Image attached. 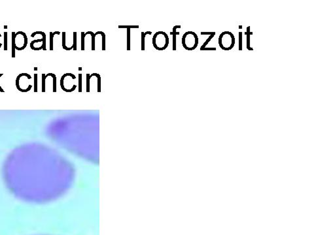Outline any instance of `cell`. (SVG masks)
Here are the masks:
<instances>
[{
	"mask_svg": "<svg viewBox=\"0 0 314 235\" xmlns=\"http://www.w3.org/2000/svg\"><path fill=\"white\" fill-rule=\"evenodd\" d=\"M35 70H37V67H35Z\"/></svg>",
	"mask_w": 314,
	"mask_h": 235,
	"instance_id": "484cf974",
	"label": "cell"
},
{
	"mask_svg": "<svg viewBox=\"0 0 314 235\" xmlns=\"http://www.w3.org/2000/svg\"><path fill=\"white\" fill-rule=\"evenodd\" d=\"M1 174L7 189L16 199L46 204L56 201L70 189L75 170L69 161L53 151L27 146L6 157Z\"/></svg>",
	"mask_w": 314,
	"mask_h": 235,
	"instance_id": "6da1fadb",
	"label": "cell"
},
{
	"mask_svg": "<svg viewBox=\"0 0 314 235\" xmlns=\"http://www.w3.org/2000/svg\"><path fill=\"white\" fill-rule=\"evenodd\" d=\"M201 35H209V37H208V39H206V41L204 42V43L202 44V46L200 47V50L202 51L204 48H206V46L207 44H208L209 43V42H210L211 39H212L213 38V37L215 36V32H211V31H208V32H201Z\"/></svg>",
	"mask_w": 314,
	"mask_h": 235,
	"instance_id": "8fae6325",
	"label": "cell"
},
{
	"mask_svg": "<svg viewBox=\"0 0 314 235\" xmlns=\"http://www.w3.org/2000/svg\"><path fill=\"white\" fill-rule=\"evenodd\" d=\"M253 34V32L250 31V26H248L247 28V31H245V35L247 37V48L249 50H253V48H251L250 46V36Z\"/></svg>",
	"mask_w": 314,
	"mask_h": 235,
	"instance_id": "4fadbf2b",
	"label": "cell"
},
{
	"mask_svg": "<svg viewBox=\"0 0 314 235\" xmlns=\"http://www.w3.org/2000/svg\"><path fill=\"white\" fill-rule=\"evenodd\" d=\"M28 44L26 34L22 31H19L15 34L16 50H22L26 48Z\"/></svg>",
	"mask_w": 314,
	"mask_h": 235,
	"instance_id": "9c48e42d",
	"label": "cell"
},
{
	"mask_svg": "<svg viewBox=\"0 0 314 235\" xmlns=\"http://www.w3.org/2000/svg\"><path fill=\"white\" fill-rule=\"evenodd\" d=\"M81 50H94V33L93 32H81Z\"/></svg>",
	"mask_w": 314,
	"mask_h": 235,
	"instance_id": "52a82bcc",
	"label": "cell"
},
{
	"mask_svg": "<svg viewBox=\"0 0 314 235\" xmlns=\"http://www.w3.org/2000/svg\"><path fill=\"white\" fill-rule=\"evenodd\" d=\"M153 44L156 50H165L169 44L168 35L164 31H157L153 37Z\"/></svg>",
	"mask_w": 314,
	"mask_h": 235,
	"instance_id": "5b68a950",
	"label": "cell"
},
{
	"mask_svg": "<svg viewBox=\"0 0 314 235\" xmlns=\"http://www.w3.org/2000/svg\"><path fill=\"white\" fill-rule=\"evenodd\" d=\"M37 91V74H34V92Z\"/></svg>",
	"mask_w": 314,
	"mask_h": 235,
	"instance_id": "ffe728a7",
	"label": "cell"
},
{
	"mask_svg": "<svg viewBox=\"0 0 314 235\" xmlns=\"http://www.w3.org/2000/svg\"><path fill=\"white\" fill-rule=\"evenodd\" d=\"M45 74H42V91L43 92H45Z\"/></svg>",
	"mask_w": 314,
	"mask_h": 235,
	"instance_id": "e0dca14e",
	"label": "cell"
},
{
	"mask_svg": "<svg viewBox=\"0 0 314 235\" xmlns=\"http://www.w3.org/2000/svg\"><path fill=\"white\" fill-rule=\"evenodd\" d=\"M198 37L193 31H186L182 37V44L183 48L187 50H193L198 44Z\"/></svg>",
	"mask_w": 314,
	"mask_h": 235,
	"instance_id": "277c9868",
	"label": "cell"
},
{
	"mask_svg": "<svg viewBox=\"0 0 314 235\" xmlns=\"http://www.w3.org/2000/svg\"><path fill=\"white\" fill-rule=\"evenodd\" d=\"M239 50H242V32H239Z\"/></svg>",
	"mask_w": 314,
	"mask_h": 235,
	"instance_id": "ac0fdd59",
	"label": "cell"
},
{
	"mask_svg": "<svg viewBox=\"0 0 314 235\" xmlns=\"http://www.w3.org/2000/svg\"><path fill=\"white\" fill-rule=\"evenodd\" d=\"M151 31L141 32V50H145V39L147 35H151Z\"/></svg>",
	"mask_w": 314,
	"mask_h": 235,
	"instance_id": "9a60e30c",
	"label": "cell"
},
{
	"mask_svg": "<svg viewBox=\"0 0 314 235\" xmlns=\"http://www.w3.org/2000/svg\"><path fill=\"white\" fill-rule=\"evenodd\" d=\"M4 50H7V32H4Z\"/></svg>",
	"mask_w": 314,
	"mask_h": 235,
	"instance_id": "d6986e66",
	"label": "cell"
},
{
	"mask_svg": "<svg viewBox=\"0 0 314 235\" xmlns=\"http://www.w3.org/2000/svg\"><path fill=\"white\" fill-rule=\"evenodd\" d=\"M119 28L127 29V50H130V29L138 28L139 26H119Z\"/></svg>",
	"mask_w": 314,
	"mask_h": 235,
	"instance_id": "30bf717a",
	"label": "cell"
},
{
	"mask_svg": "<svg viewBox=\"0 0 314 235\" xmlns=\"http://www.w3.org/2000/svg\"><path fill=\"white\" fill-rule=\"evenodd\" d=\"M76 76L72 73H66L60 79L61 88L66 92H71L77 88Z\"/></svg>",
	"mask_w": 314,
	"mask_h": 235,
	"instance_id": "8992f818",
	"label": "cell"
},
{
	"mask_svg": "<svg viewBox=\"0 0 314 235\" xmlns=\"http://www.w3.org/2000/svg\"><path fill=\"white\" fill-rule=\"evenodd\" d=\"M203 50H216L215 47H208V48H205Z\"/></svg>",
	"mask_w": 314,
	"mask_h": 235,
	"instance_id": "7402d4cb",
	"label": "cell"
},
{
	"mask_svg": "<svg viewBox=\"0 0 314 235\" xmlns=\"http://www.w3.org/2000/svg\"><path fill=\"white\" fill-rule=\"evenodd\" d=\"M4 28H5V29H6V28H7V26H4Z\"/></svg>",
	"mask_w": 314,
	"mask_h": 235,
	"instance_id": "d4e9b609",
	"label": "cell"
},
{
	"mask_svg": "<svg viewBox=\"0 0 314 235\" xmlns=\"http://www.w3.org/2000/svg\"><path fill=\"white\" fill-rule=\"evenodd\" d=\"M219 45L224 50H230L235 45V37L230 31H223L219 35Z\"/></svg>",
	"mask_w": 314,
	"mask_h": 235,
	"instance_id": "3957f363",
	"label": "cell"
},
{
	"mask_svg": "<svg viewBox=\"0 0 314 235\" xmlns=\"http://www.w3.org/2000/svg\"><path fill=\"white\" fill-rule=\"evenodd\" d=\"M82 91V75L79 74V92Z\"/></svg>",
	"mask_w": 314,
	"mask_h": 235,
	"instance_id": "44dd1931",
	"label": "cell"
},
{
	"mask_svg": "<svg viewBox=\"0 0 314 235\" xmlns=\"http://www.w3.org/2000/svg\"><path fill=\"white\" fill-rule=\"evenodd\" d=\"M86 91L97 93L101 91V76L99 74H86Z\"/></svg>",
	"mask_w": 314,
	"mask_h": 235,
	"instance_id": "7a4b0ae2",
	"label": "cell"
},
{
	"mask_svg": "<svg viewBox=\"0 0 314 235\" xmlns=\"http://www.w3.org/2000/svg\"><path fill=\"white\" fill-rule=\"evenodd\" d=\"M60 35V32L55 31V32H50V50H53V39L54 36L55 35Z\"/></svg>",
	"mask_w": 314,
	"mask_h": 235,
	"instance_id": "2e32d148",
	"label": "cell"
},
{
	"mask_svg": "<svg viewBox=\"0 0 314 235\" xmlns=\"http://www.w3.org/2000/svg\"><path fill=\"white\" fill-rule=\"evenodd\" d=\"M178 28H181V26H176L173 28V31L171 32L170 35H173V50H176V36L179 35V32L176 31Z\"/></svg>",
	"mask_w": 314,
	"mask_h": 235,
	"instance_id": "7c38bea8",
	"label": "cell"
},
{
	"mask_svg": "<svg viewBox=\"0 0 314 235\" xmlns=\"http://www.w3.org/2000/svg\"><path fill=\"white\" fill-rule=\"evenodd\" d=\"M239 28H240V29L242 28V26H240V27H239Z\"/></svg>",
	"mask_w": 314,
	"mask_h": 235,
	"instance_id": "cb8c5ba5",
	"label": "cell"
},
{
	"mask_svg": "<svg viewBox=\"0 0 314 235\" xmlns=\"http://www.w3.org/2000/svg\"><path fill=\"white\" fill-rule=\"evenodd\" d=\"M0 91H1V92H4V90L2 89V88L0 86Z\"/></svg>",
	"mask_w": 314,
	"mask_h": 235,
	"instance_id": "603a6c76",
	"label": "cell"
},
{
	"mask_svg": "<svg viewBox=\"0 0 314 235\" xmlns=\"http://www.w3.org/2000/svg\"><path fill=\"white\" fill-rule=\"evenodd\" d=\"M106 50V35L102 31L94 33V50L102 51Z\"/></svg>",
	"mask_w": 314,
	"mask_h": 235,
	"instance_id": "ba28073f",
	"label": "cell"
},
{
	"mask_svg": "<svg viewBox=\"0 0 314 235\" xmlns=\"http://www.w3.org/2000/svg\"><path fill=\"white\" fill-rule=\"evenodd\" d=\"M15 34L14 31L12 32V57L15 58L16 45H15Z\"/></svg>",
	"mask_w": 314,
	"mask_h": 235,
	"instance_id": "5bb4252c",
	"label": "cell"
}]
</instances>
